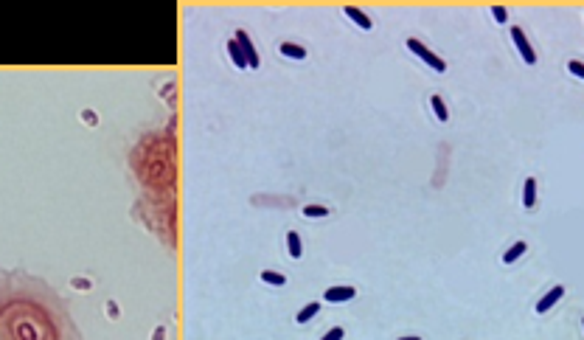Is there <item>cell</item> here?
Wrapping results in <instances>:
<instances>
[{"mask_svg":"<svg viewBox=\"0 0 584 340\" xmlns=\"http://www.w3.org/2000/svg\"><path fill=\"white\" fill-rule=\"evenodd\" d=\"M228 54H230V59H233V65L239 70H247V59H245V54H242V48H239V42L236 40H230L228 42Z\"/></svg>","mask_w":584,"mask_h":340,"instance_id":"10","label":"cell"},{"mask_svg":"<svg viewBox=\"0 0 584 340\" xmlns=\"http://www.w3.org/2000/svg\"><path fill=\"white\" fill-rule=\"evenodd\" d=\"M326 214H329L326 205H303V216H309V219H314V216H326Z\"/></svg>","mask_w":584,"mask_h":340,"instance_id":"17","label":"cell"},{"mask_svg":"<svg viewBox=\"0 0 584 340\" xmlns=\"http://www.w3.org/2000/svg\"><path fill=\"white\" fill-rule=\"evenodd\" d=\"M236 42H239V48H242V54H245V59H247V68L250 70H256L258 65H261V59H258V54H256V45H253V40L247 37V31H236V37H233Z\"/></svg>","mask_w":584,"mask_h":340,"instance_id":"3","label":"cell"},{"mask_svg":"<svg viewBox=\"0 0 584 340\" xmlns=\"http://www.w3.org/2000/svg\"><path fill=\"white\" fill-rule=\"evenodd\" d=\"M152 340H166V329H163V326H155V332H152Z\"/></svg>","mask_w":584,"mask_h":340,"instance_id":"23","label":"cell"},{"mask_svg":"<svg viewBox=\"0 0 584 340\" xmlns=\"http://www.w3.org/2000/svg\"><path fill=\"white\" fill-rule=\"evenodd\" d=\"M70 287L79 290V293H90V290H93V281L84 278V276H76V278H70Z\"/></svg>","mask_w":584,"mask_h":340,"instance_id":"16","label":"cell"},{"mask_svg":"<svg viewBox=\"0 0 584 340\" xmlns=\"http://www.w3.org/2000/svg\"><path fill=\"white\" fill-rule=\"evenodd\" d=\"M511 40H514V45L520 48L522 59H525L528 65H534V62H537V54H534V48L528 45V40H525V34H522V28H520V25H514V28H511Z\"/></svg>","mask_w":584,"mask_h":340,"instance_id":"4","label":"cell"},{"mask_svg":"<svg viewBox=\"0 0 584 340\" xmlns=\"http://www.w3.org/2000/svg\"><path fill=\"white\" fill-rule=\"evenodd\" d=\"M346 17H351V20H354V23H357L359 28H362V31H371V28H374L371 17H368L365 12H359L357 6H346Z\"/></svg>","mask_w":584,"mask_h":340,"instance_id":"6","label":"cell"},{"mask_svg":"<svg viewBox=\"0 0 584 340\" xmlns=\"http://www.w3.org/2000/svg\"><path fill=\"white\" fill-rule=\"evenodd\" d=\"M343 338H346V332H343V326H332V329H329V332H326V335H323L320 340H343Z\"/></svg>","mask_w":584,"mask_h":340,"instance_id":"18","label":"cell"},{"mask_svg":"<svg viewBox=\"0 0 584 340\" xmlns=\"http://www.w3.org/2000/svg\"><path fill=\"white\" fill-rule=\"evenodd\" d=\"M287 253L292 259H301L303 256V245H301V236L295 231H287Z\"/></svg>","mask_w":584,"mask_h":340,"instance_id":"9","label":"cell"},{"mask_svg":"<svg viewBox=\"0 0 584 340\" xmlns=\"http://www.w3.org/2000/svg\"><path fill=\"white\" fill-rule=\"evenodd\" d=\"M82 121H84L87 127H96V124H99V115L93 113V110H82Z\"/></svg>","mask_w":584,"mask_h":340,"instance_id":"20","label":"cell"},{"mask_svg":"<svg viewBox=\"0 0 584 340\" xmlns=\"http://www.w3.org/2000/svg\"><path fill=\"white\" fill-rule=\"evenodd\" d=\"M104 312H107V318H110V320H115V318L121 315V309H118V304H115V301H107V304H104Z\"/></svg>","mask_w":584,"mask_h":340,"instance_id":"19","label":"cell"},{"mask_svg":"<svg viewBox=\"0 0 584 340\" xmlns=\"http://www.w3.org/2000/svg\"><path fill=\"white\" fill-rule=\"evenodd\" d=\"M522 253H525V242H514V245H511V248L503 253V261H505V264H514V261L520 259Z\"/></svg>","mask_w":584,"mask_h":340,"instance_id":"14","label":"cell"},{"mask_svg":"<svg viewBox=\"0 0 584 340\" xmlns=\"http://www.w3.org/2000/svg\"><path fill=\"white\" fill-rule=\"evenodd\" d=\"M314 315H320V304H317V301H312V304L303 306L301 312L295 315V323H309V320H312Z\"/></svg>","mask_w":584,"mask_h":340,"instance_id":"12","label":"cell"},{"mask_svg":"<svg viewBox=\"0 0 584 340\" xmlns=\"http://www.w3.org/2000/svg\"><path fill=\"white\" fill-rule=\"evenodd\" d=\"M354 295H357V290L348 287V284H343V287H329L323 293V301H329V304H343V301H351Z\"/></svg>","mask_w":584,"mask_h":340,"instance_id":"5","label":"cell"},{"mask_svg":"<svg viewBox=\"0 0 584 340\" xmlns=\"http://www.w3.org/2000/svg\"><path fill=\"white\" fill-rule=\"evenodd\" d=\"M399 340H421V338H416V335H410V338H399Z\"/></svg>","mask_w":584,"mask_h":340,"instance_id":"24","label":"cell"},{"mask_svg":"<svg viewBox=\"0 0 584 340\" xmlns=\"http://www.w3.org/2000/svg\"><path fill=\"white\" fill-rule=\"evenodd\" d=\"M562 295H564V287H553V290H550V293H545V298L537 304V312H539V315H542V312H548V309L556 304V301H559Z\"/></svg>","mask_w":584,"mask_h":340,"instance_id":"7","label":"cell"},{"mask_svg":"<svg viewBox=\"0 0 584 340\" xmlns=\"http://www.w3.org/2000/svg\"><path fill=\"white\" fill-rule=\"evenodd\" d=\"M492 14H494V20H497V23H505V17H508V12H505L503 6H494Z\"/></svg>","mask_w":584,"mask_h":340,"instance_id":"22","label":"cell"},{"mask_svg":"<svg viewBox=\"0 0 584 340\" xmlns=\"http://www.w3.org/2000/svg\"><path fill=\"white\" fill-rule=\"evenodd\" d=\"M261 281L272 284V287H284V284H287V276H281V273H275V270H261Z\"/></svg>","mask_w":584,"mask_h":340,"instance_id":"15","label":"cell"},{"mask_svg":"<svg viewBox=\"0 0 584 340\" xmlns=\"http://www.w3.org/2000/svg\"><path fill=\"white\" fill-rule=\"evenodd\" d=\"M0 340H59L45 306L14 298L0 306Z\"/></svg>","mask_w":584,"mask_h":340,"instance_id":"1","label":"cell"},{"mask_svg":"<svg viewBox=\"0 0 584 340\" xmlns=\"http://www.w3.org/2000/svg\"><path fill=\"white\" fill-rule=\"evenodd\" d=\"M278 51H281V57H287V59H306V48L298 45V42H281Z\"/></svg>","mask_w":584,"mask_h":340,"instance_id":"8","label":"cell"},{"mask_svg":"<svg viewBox=\"0 0 584 340\" xmlns=\"http://www.w3.org/2000/svg\"><path fill=\"white\" fill-rule=\"evenodd\" d=\"M430 107H433V113H436L438 121H447L449 118V110H447V104H444L441 96H430Z\"/></svg>","mask_w":584,"mask_h":340,"instance_id":"13","label":"cell"},{"mask_svg":"<svg viewBox=\"0 0 584 340\" xmlns=\"http://www.w3.org/2000/svg\"><path fill=\"white\" fill-rule=\"evenodd\" d=\"M407 51H413L418 59H424V62H427L433 70H436V73H444V70H447V62H444L441 57H436V54H433V51H430L424 42H418L416 37H410V40H407Z\"/></svg>","mask_w":584,"mask_h":340,"instance_id":"2","label":"cell"},{"mask_svg":"<svg viewBox=\"0 0 584 340\" xmlns=\"http://www.w3.org/2000/svg\"><path fill=\"white\" fill-rule=\"evenodd\" d=\"M534 203H537V180L528 177L525 189H522V205H525V208H534Z\"/></svg>","mask_w":584,"mask_h":340,"instance_id":"11","label":"cell"},{"mask_svg":"<svg viewBox=\"0 0 584 340\" xmlns=\"http://www.w3.org/2000/svg\"><path fill=\"white\" fill-rule=\"evenodd\" d=\"M567 70H570L573 76L584 79V65H582V62H576V59H573V62H567Z\"/></svg>","mask_w":584,"mask_h":340,"instance_id":"21","label":"cell"}]
</instances>
